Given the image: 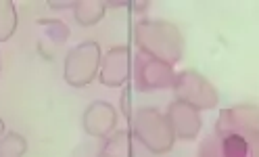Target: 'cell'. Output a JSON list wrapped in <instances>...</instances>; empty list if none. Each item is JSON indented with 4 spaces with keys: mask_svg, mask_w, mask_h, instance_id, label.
Returning <instances> with one entry per match:
<instances>
[{
    "mask_svg": "<svg viewBox=\"0 0 259 157\" xmlns=\"http://www.w3.org/2000/svg\"><path fill=\"white\" fill-rule=\"evenodd\" d=\"M247 140H249V155L247 157H259V132L247 136Z\"/></svg>",
    "mask_w": 259,
    "mask_h": 157,
    "instance_id": "ac0fdd59",
    "label": "cell"
},
{
    "mask_svg": "<svg viewBox=\"0 0 259 157\" xmlns=\"http://www.w3.org/2000/svg\"><path fill=\"white\" fill-rule=\"evenodd\" d=\"M134 44L140 53L155 57L171 67L184 57V36L171 21L140 19L134 25Z\"/></svg>",
    "mask_w": 259,
    "mask_h": 157,
    "instance_id": "6da1fadb",
    "label": "cell"
},
{
    "mask_svg": "<svg viewBox=\"0 0 259 157\" xmlns=\"http://www.w3.org/2000/svg\"><path fill=\"white\" fill-rule=\"evenodd\" d=\"M27 153V140L19 132H5L0 138V157H23Z\"/></svg>",
    "mask_w": 259,
    "mask_h": 157,
    "instance_id": "4fadbf2b",
    "label": "cell"
},
{
    "mask_svg": "<svg viewBox=\"0 0 259 157\" xmlns=\"http://www.w3.org/2000/svg\"><path fill=\"white\" fill-rule=\"evenodd\" d=\"M132 61L134 57L125 44L109 49L103 55L101 71H99L101 84L109 88H121L123 84H127V80L132 77Z\"/></svg>",
    "mask_w": 259,
    "mask_h": 157,
    "instance_id": "8992f818",
    "label": "cell"
},
{
    "mask_svg": "<svg viewBox=\"0 0 259 157\" xmlns=\"http://www.w3.org/2000/svg\"><path fill=\"white\" fill-rule=\"evenodd\" d=\"M130 105H132V99H130V90H123V94H121V111H123V115L127 117V122L132 120V113H134Z\"/></svg>",
    "mask_w": 259,
    "mask_h": 157,
    "instance_id": "e0dca14e",
    "label": "cell"
},
{
    "mask_svg": "<svg viewBox=\"0 0 259 157\" xmlns=\"http://www.w3.org/2000/svg\"><path fill=\"white\" fill-rule=\"evenodd\" d=\"M0 69H3V63H0Z\"/></svg>",
    "mask_w": 259,
    "mask_h": 157,
    "instance_id": "7402d4cb",
    "label": "cell"
},
{
    "mask_svg": "<svg viewBox=\"0 0 259 157\" xmlns=\"http://www.w3.org/2000/svg\"><path fill=\"white\" fill-rule=\"evenodd\" d=\"M103 51L96 40H84L67 53L63 63V77L73 88H86L101 71Z\"/></svg>",
    "mask_w": 259,
    "mask_h": 157,
    "instance_id": "3957f363",
    "label": "cell"
},
{
    "mask_svg": "<svg viewBox=\"0 0 259 157\" xmlns=\"http://www.w3.org/2000/svg\"><path fill=\"white\" fill-rule=\"evenodd\" d=\"M132 77H134L136 90L153 92V90L174 88L176 71L171 65H167V63L138 51L134 55V61H132Z\"/></svg>",
    "mask_w": 259,
    "mask_h": 157,
    "instance_id": "5b68a950",
    "label": "cell"
},
{
    "mask_svg": "<svg viewBox=\"0 0 259 157\" xmlns=\"http://www.w3.org/2000/svg\"><path fill=\"white\" fill-rule=\"evenodd\" d=\"M82 126L86 134L94 138H107L117 128V111L107 101H94L86 107L82 115Z\"/></svg>",
    "mask_w": 259,
    "mask_h": 157,
    "instance_id": "9c48e42d",
    "label": "cell"
},
{
    "mask_svg": "<svg viewBox=\"0 0 259 157\" xmlns=\"http://www.w3.org/2000/svg\"><path fill=\"white\" fill-rule=\"evenodd\" d=\"M199 157H224L222 155V140L218 134L203 140V145L199 149Z\"/></svg>",
    "mask_w": 259,
    "mask_h": 157,
    "instance_id": "9a60e30c",
    "label": "cell"
},
{
    "mask_svg": "<svg viewBox=\"0 0 259 157\" xmlns=\"http://www.w3.org/2000/svg\"><path fill=\"white\" fill-rule=\"evenodd\" d=\"M48 7H51V9H69V7H75V0H63V3L48 0Z\"/></svg>",
    "mask_w": 259,
    "mask_h": 157,
    "instance_id": "d6986e66",
    "label": "cell"
},
{
    "mask_svg": "<svg viewBox=\"0 0 259 157\" xmlns=\"http://www.w3.org/2000/svg\"><path fill=\"white\" fill-rule=\"evenodd\" d=\"M96 157H132V132L115 130L105 138V145Z\"/></svg>",
    "mask_w": 259,
    "mask_h": 157,
    "instance_id": "8fae6325",
    "label": "cell"
},
{
    "mask_svg": "<svg viewBox=\"0 0 259 157\" xmlns=\"http://www.w3.org/2000/svg\"><path fill=\"white\" fill-rule=\"evenodd\" d=\"M107 13V3L105 0H75L73 15L75 21L82 27H92L101 23Z\"/></svg>",
    "mask_w": 259,
    "mask_h": 157,
    "instance_id": "30bf717a",
    "label": "cell"
},
{
    "mask_svg": "<svg viewBox=\"0 0 259 157\" xmlns=\"http://www.w3.org/2000/svg\"><path fill=\"white\" fill-rule=\"evenodd\" d=\"M169 124H171V130L176 134V140H194L199 136L201 128H203V120L201 113L197 111L194 107L182 103V101H171L167 105V111H165Z\"/></svg>",
    "mask_w": 259,
    "mask_h": 157,
    "instance_id": "ba28073f",
    "label": "cell"
},
{
    "mask_svg": "<svg viewBox=\"0 0 259 157\" xmlns=\"http://www.w3.org/2000/svg\"><path fill=\"white\" fill-rule=\"evenodd\" d=\"M19 25L17 7L13 0H0V42H7L15 36Z\"/></svg>",
    "mask_w": 259,
    "mask_h": 157,
    "instance_id": "7c38bea8",
    "label": "cell"
},
{
    "mask_svg": "<svg viewBox=\"0 0 259 157\" xmlns=\"http://www.w3.org/2000/svg\"><path fill=\"white\" fill-rule=\"evenodd\" d=\"M40 23H44V27H46V31H48V36H51L53 40H57V42H65L67 40V36H69V29H67V25H63V21H57V19H53V21H40Z\"/></svg>",
    "mask_w": 259,
    "mask_h": 157,
    "instance_id": "2e32d148",
    "label": "cell"
},
{
    "mask_svg": "<svg viewBox=\"0 0 259 157\" xmlns=\"http://www.w3.org/2000/svg\"><path fill=\"white\" fill-rule=\"evenodd\" d=\"M5 132H7V126H5V120H3V117H0V138H3V136H5Z\"/></svg>",
    "mask_w": 259,
    "mask_h": 157,
    "instance_id": "44dd1931",
    "label": "cell"
},
{
    "mask_svg": "<svg viewBox=\"0 0 259 157\" xmlns=\"http://www.w3.org/2000/svg\"><path fill=\"white\" fill-rule=\"evenodd\" d=\"M259 132V109L257 107H247L238 105L224 109L215 124V134L226 136V134H240V136H251Z\"/></svg>",
    "mask_w": 259,
    "mask_h": 157,
    "instance_id": "52a82bcc",
    "label": "cell"
},
{
    "mask_svg": "<svg viewBox=\"0 0 259 157\" xmlns=\"http://www.w3.org/2000/svg\"><path fill=\"white\" fill-rule=\"evenodd\" d=\"M174 94H176V101H182V103L194 107L197 111L213 109L220 103V94H218L215 86L209 82L203 73L194 71V69H184L180 73H176Z\"/></svg>",
    "mask_w": 259,
    "mask_h": 157,
    "instance_id": "277c9868",
    "label": "cell"
},
{
    "mask_svg": "<svg viewBox=\"0 0 259 157\" xmlns=\"http://www.w3.org/2000/svg\"><path fill=\"white\" fill-rule=\"evenodd\" d=\"M222 140V155L224 157H247L249 155V140L240 134H226Z\"/></svg>",
    "mask_w": 259,
    "mask_h": 157,
    "instance_id": "5bb4252c",
    "label": "cell"
},
{
    "mask_svg": "<svg viewBox=\"0 0 259 157\" xmlns=\"http://www.w3.org/2000/svg\"><path fill=\"white\" fill-rule=\"evenodd\" d=\"M151 3H130V7H134L136 13H142V11H147Z\"/></svg>",
    "mask_w": 259,
    "mask_h": 157,
    "instance_id": "ffe728a7",
    "label": "cell"
},
{
    "mask_svg": "<svg viewBox=\"0 0 259 157\" xmlns=\"http://www.w3.org/2000/svg\"><path fill=\"white\" fill-rule=\"evenodd\" d=\"M132 136L153 155H163L174 149L176 134L163 111L157 107H140L132 113Z\"/></svg>",
    "mask_w": 259,
    "mask_h": 157,
    "instance_id": "7a4b0ae2",
    "label": "cell"
}]
</instances>
